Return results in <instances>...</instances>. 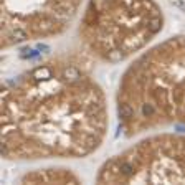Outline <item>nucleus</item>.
<instances>
[{
    "instance_id": "nucleus-1",
    "label": "nucleus",
    "mask_w": 185,
    "mask_h": 185,
    "mask_svg": "<svg viewBox=\"0 0 185 185\" xmlns=\"http://www.w3.org/2000/svg\"><path fill=\"white\" fill-rule=\"evenodd\" d=\"M162 28V15L152 0H89L83 35L107 61H121L146 45Z\"/></svg>"
},
{
    "instance_id": "nucleus-2",
    "label": "nucleus",
    "mask_w": 185,
    "mask_h": 185,
    "mask_svg": "<svg viewBox=\"0 0 185 185\" xmlns=\"http://www.w3.org/2000/svg\"><path fill=\"white\" fill-rule=\"evenodd\" d=\"M81 0H4V20L20 21L30 13L36 35L58 33L66 27Z\"/></svg>"
},
{
    "instance_id": "nucleus-3",
    "label": "nucleus",
    "mask_w": 185,
    "mask_h": 185,
    "mask_svg": "<svg viewBox=\"0 0 185 185\" xmlns=\"http://www.w3.org/2000/svg\"><path fill=\"white\" fill-rule=\"evenodd\" d=\"M182 53L185 55V48H182ZM162 98L165 99V104L162 107L165 109V114L169 118H172L174 121L185 122V75L174 79L172 89L162 91Z\"/></svg>"
},
{
    "instance_id": "nucleus-4",
    "label": "nucleus",
    "mask_w": 185,
    "mask_h": 185,
    "mask_svg": "<svg viewBox=\"0 0 185 185\" xmlns=\"http://www.w3.org/2000/svg\"><path fill=\"white\" fill-rule=\"evenodd\" d=\"M23 182H35V184H40V182H50V184H53V182H78L76 180V177H73V175L70 174H53V172H50L48 175H41V174H32V175H27L25 178H23Z\"/></svg>"
},
{
    "instance_id": "nucleus-5",
    "label": "nucleus",
    "mask_w": 185,
    "mask_h": 185,
    "mask_svg": "<svg viewBox=\"0 0 185 185\" xmlns=\"http://www.w3.org/2000/svg\"><path fill=\"white\" fill-rule=\"evenodd\" d=\"M170 2H172L174 5H177L178 8H182V10H185V2H184V0H170Z\"/></svg>"
}]
</instances>
